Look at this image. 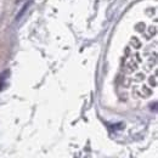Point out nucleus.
<instances>
[{
  "label": "nucleus",
  "mask_w": 158,
  "mask_h": 158,
  "mask_svg": "<svg viewBox=\"0 0 158 158\" xmlns=\"http://www.w3.org/2000/svg\"><path fill=\"white\" fill-rule=\"evenodd\" d=\"M31 5H32V0H29L27 4L24 5L23 8H22V9L20 10V11H18V13H17V16H16V21H18V20L21 18V17H22V16H23L24 13H26V11H27L28 9H29V6H31Z\"/></svg>",
  "instance_id": "obj_1"
},
{
  "label": "nucleus",
  "mask_w": 158,
  "mask_h": 158,
  "mask_svg": "<svg viewBox=\"0 0 158 158\" xmlns=\"http://www.w3.org/2000/svg\"><path fill=\"white\" fill-rule=\"evenodd\" d=\"M20 1H21V0H16V3H20Z\"/></svg>",
  "instance_id": "obj_2"
}]
</instances>
